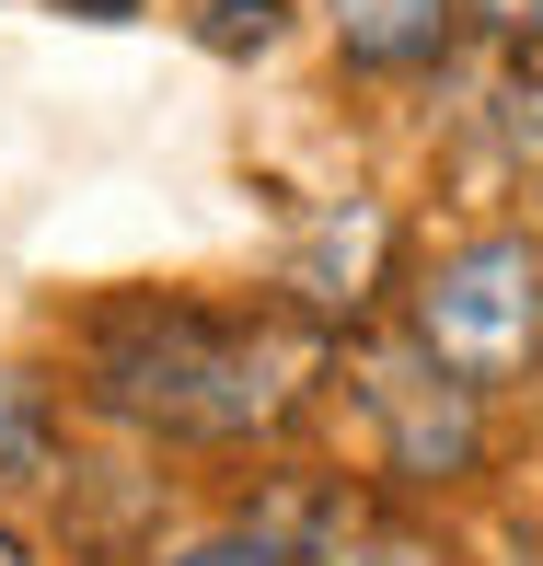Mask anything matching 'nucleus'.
Listing matches in <instances>:
<instances>
[{
  "mask_svg": "<svg viewBox=\"0 0 543 566\" xmlns=\"http://www.w3.org/2000/svg\"><path fill=\"white\" fill-rule=\"evenodd\" d=\"M59 462V417H46V381L0 370V485H35Z\"/></svg>",
  "mask_w": 543,
  "mask_h": 566,
  "instance_id": "423d86ee",
  "label": "nucleus"
},
{
  "mask_svg": "<svg viewBox=\"0 0 543 566\" xmlns=\"http://www.w3.org/2000/svg\"><path fill=\"white\" fill-rule=\"evenodd\" d=\"M313 381H324V313L290 290L254 301L139 290L82 324V394L139 440H186V451L278 440L313 405Z\"/></svg>",
  "mask_w": 543,
  "mask_h": 566,
  "instance_id": "f257e3e1",
  "label": "nucleus"
},
{
  "mask_svg": "<svg viewBox=\"0 0 543 566\" xmlns=\"http://www.w3.org/2000/svg\"><path fill=\"white\" fill-rule=\"evenodd\" d=\"M474 12V35H498V46H521V59H543V0H462Z\"/></svg>",
  "mask_w": 543,
  "mask_h": 566,
  "instance_id": "1a4fd4ad",
  "label": "nucleus"
},
{
  "mask_svg": "<svg viewBox=\"0 0 543 566\" xmlns=\"http://www.w3.org/2000/svg\"><path fill=\"white\" fill-rule=\"evenodd\" d=\"M301 566H462L428 521L405 509H324V532L301 544Z\"/></svg>",
  "mask_w": 543,
  "mask_h": 566,
  "instance_id": "39448f33",
  "label": "nucleus"
},
{
  "mask_svg": "<svg viewBox=\"0 0 543 566\" xmlns=\"http://www.w3.org/2000/svg\"><path fill=\"white\" fill-rule=\"evenodd\" d=\"M462 0H324V35L335 59L358 70V82H417V70H439L462 46Z\"/></svg>",
  "mask_w": 543,
  "mask_h": 566,
  "instance_id": "20e7f679",
  "label": "nucleus"
},
{
  "mask_svg": "<svg viewBox=\"0 0 543 566\" xmlns=\"http://www.w3.org/2000/svg\"><path fill=\"white\" fill-rule=\"evenodd\" d=\"M405 347L462 394H521L543 370V231H462L405 277Z\"/></svg>",
  "mask_w": 543,
  "mask_h": 566,
  "instance_id": "f03ea898",
  "label": "nucleus"
},
{
  "mask_svg": "<svg viewBox=\"0 0 543 566\" xmlns=\"http://www.w3.org/2000/svg\"><path fill=\"white\" fill-rule=\"evenodd\" d=\"M197 35H209L220 59H267V46L290 35V0H209V12H197Z\"/></svg>",
  "mask_w": 543,
  "mask_h": 566,
  "instance_id": "0eeeda50",
  "label": "nucleus"
},
{
  "mask_svg": "<svg viewBox=\"0 0 543 566\" xmlns=\"http://www.w3.org/2000/svg\"><path fill=\"white\" fill-rule=\"evenodd\" d=\"M358 394H370V417H382V474H394V485H462V474H474V451H485V394L439 381L417 347L382 358Z\"/></svg>",
  "mask_w": 543,
  "mask_h": 566,
  "instance_id": "7ed1b4c3",
  "label": "nucleus"
},
{
  "mask_svg": "<svg viewBox=\"0 0 543 566\" xmlns=\"http://www.w3.org/2000/svg\"><path fill=\"white\" fill-rule=\"evenodd\" d=\"M59 12H93V23H116V12H139V0H59Z\"/></svg>",
  "mask_w": 543,
  "mask_h": 566,
  "instance_id": "9d476101",
  "label": "nucleus"
},
{
  "mask_svg": "<svg viewBox=\"0 0 543 566\" xmlns=\"http://www.w3.org/2000/svg\"><path fill=\"white\" fill-rule=\"evenodd\" d=\"M150 566H301V544H278V532H197V544H174Z\"/></svg>",
  "mask_w": 543,
  "mask_h": 566,
  "instance_id": "6e6552de",
  "label": "nucleus"
},
{
  "mask_svg": "<svg viewBox=\"0 0 543 566\" xmlns=\"http://www.w3.org/2000/svg\"><path fill=\"white\" fill-rule=\"evenodd\" d=\"M0 566H35V555H23V532H12V521H0Z\"/></svg>",
  "mask_w": 543,
  "mask_h": 566,
  "instance_id": "9b49d317",
  "label": "nucleus"
}]
</instances>
